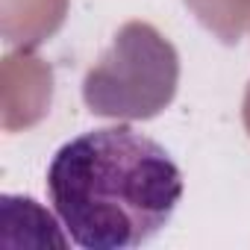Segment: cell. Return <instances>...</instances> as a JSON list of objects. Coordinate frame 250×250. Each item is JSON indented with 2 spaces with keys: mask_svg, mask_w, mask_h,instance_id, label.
Returning <instances> with one entry per match:
<instances>
[{
  "mask_svg": "<svg viewBox=\"0 0 250 250\" xmlns=\"http://www.w3.org/2000/svg\"><path fill=\"white\" fill-rule=\"evenodd\" d=\"M177 50L150 27L127 24L112 50L88 71L83 97L94 115L106 118H153L177 91Z\"/></svg>",
  "mask_w": 250,
  "mask_h": 250,
  "instance_id": "7a4b0ae2",
  "label": "cell"
},
{
  "mask_svg": "<svg viewBox=\"0 0 250 250\" xmlns=\"http://www.w3.org/2000/svg\"><path fill=\"white\" fill-rule=\"evenodd\" d=\"M47 194L77 247L130 250L168 227L183 200V171L162 145L118 124L56 150Z\"/></svg>",
  "mask_w": 250,
  "mask_h": 250,
  "instance_id": "6da1fadb",
  "label": "cell"
}]
</instances>
